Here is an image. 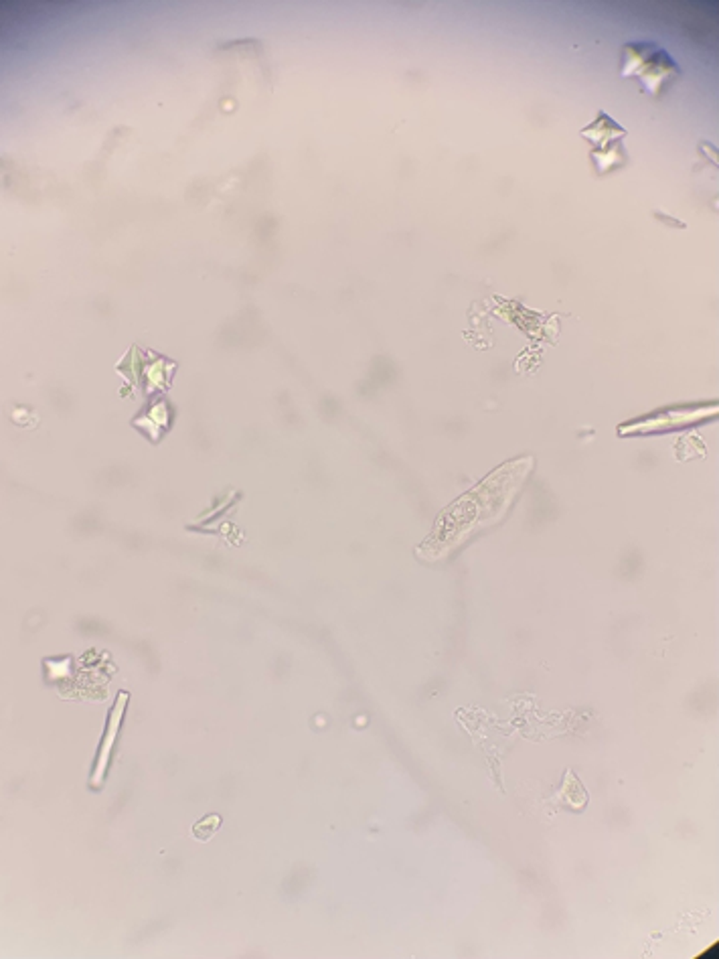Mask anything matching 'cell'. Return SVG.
<instances>
[{"label": "cell", "instance_id": "cell-1", "mask_svg": "<svg viewBox=\"0 0 719 959\" xmlns=\"http://www.w3.org/2000/svg\"><path fill=\"white\" fill-rule=\"evenodd\" d=\"M620 75L637 77L648 96L661 98V93L681 75V69L667 51L654 43H627L622 47Z\"/></svg>", "mask_w": 719, "mask_h": 959}, {"label": "cell", "instance_id": "cell-2", "mask_svg": "<svg viewBox=\"0 0 719 959\" xmlns=\"http://www.w3.org/2000/svg\"><path fill=\"white\" fill-rule=\"evenodd\" d=\"M582 136L588 138V143L593 146L592 151H604V148H611L616 143H622L620 138L627 136V130L620 124H616L611 116L600 112L596 120L582 130Z\"/></svg>", "mask_w": 719, "mask_h": 959}, {"label": "cell", "instance_id": "cell-3", "mask_svg": "<svg viewBox=\"0 0 719 959\" xmlns=\"http://www.w3.org/2000/svg\"><path fill=\"white\" fill-rule=\"evenodd\" d=\"M126 700H128L126 693H122L120 700H116V706H114L112 714H109V722H108L106 738L101 740V746H100V753H98V761H96V769H93L91 787H98L101 779H104V775H106V767H108V761H109V753H112L114 738H116V735H118L120 720H122V714H124V704H126Z\"/></svg>", "mask_w": 719, "mask_h": 959}, {"label": "cell", "instance_id": "cell-4", "mask_svg": "<svg viewBox=\"0 0 719 959\" xmlns=\"http://www.w3.org/2000/svg\"><path fill=\"white\" fill-rule=\"evenodd\" d=\"M592 159L596 162L598 173H611V170L624 165L627 153H624L622 143H616L611 148H604V151H592Z\"/></svg>", "mask_w": 719, "mask_h": 959}, {"label": "cell", "instance_id": "cell-5", "mask_svg": "<svg viewBox=\"0 0 719 959\" xmlns=\"http://www.w3.org/2000/svg\"><path fill=\"white\" fill-rule=\"evenodd\" d=\"M217 828H219V817L217 815H209L207 820H203V822H199L197 825H195L193 832H195V836H197V838L209 840L211 833H213Z\"/></svg>", "mask_w": 719, "mask_h": 959}]
</instances>
